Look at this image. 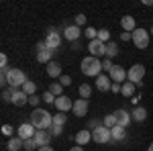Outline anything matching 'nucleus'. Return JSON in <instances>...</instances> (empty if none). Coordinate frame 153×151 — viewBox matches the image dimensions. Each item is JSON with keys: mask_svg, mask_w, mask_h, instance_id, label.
Listing matches in <instances>:
<instances>
[{"mask_svg": "<svg viewBox=\"0 0 153 151\" xmlns=\"http://www.w3.org/2000/svg\"><path fill=\"white\" fill-rule=\"evenodd\" d=\"M27 102H29V96H27L21 88L12 92V104H14V106H25Z\"/></svg>", "mask_w": 153, "mask_h": 151, "instance_id": "f3484780", "label": "nucleus"}, {"mask_svg": "<svg viewBox=\"0 0 153 151\" xmlns=\"http://www.w3.org/2000/svg\"><path fill=\"white\" fill-rule=\"evenodd\" d=\"M70 151H84V147H82V145H76V147H71Z\"/></svg>", "mask_w": 153, "mask_h": 151, "instance_id": "3c124183", "label": "nucleus"}, {"mask_svg": "<svg viewBox=\"0 0 153 151\" xmlns=\"http://www.w3.org/2000/svg\"><path fill=\"white\" fill-rule=\"evenodd\" d=\"M71 49L78 51V49H80V41H74V43H71Z\"/></svg>", "mask_w": 153, "mask_h": 151, "instance_id": "09e8293b", "label": "nucleus"}, {"mask_svg": "<svg viewBox=\"0 0 153 151\" xmlns=\"http://www.w3.org/2000/svg\"><path fill=\"white\" fill-rule=\"evenodd\" d=\"M49 133H51L53 137H59V135L63 133V127H57V125H53V127L49 129Z\"/></svg>", "mask_w": 153, "mask_h": 151, "instance_id": "58836bf2", "label": "nucleus"}, {"mask_svg": "<svg viewBox=\"0 0 153 151\" xmlns=\"http://www.w3.org/2000/svg\"><path fill=\"white\" fill-rule=\"evenodd\" d=\"M37 151H53V147H49V145H45V147H39Z\"/></svg>", "mask_w": 153, "mask_h": 151, "instance_id": "8fccbe9b", "label": "nucleus"}, {"mask_svg": "<svg viewBox=\"0 0 153 151\" xmlns=\"http://www.w3.org/2000/svg\"><path fill=\"white\" fill-rule=\"evenodd\" d=\"M74 25H78V27L86 25V16H84V14H78V16H76V23H74Z\"/></svg>", "mask_w": 153, "mask_h": 151, "instance_id": "c03bdc74", "label": "nucleus"}, {"mask_svg": "<svg viewBox=\"0 0 153 151\" xmlns=\"http://www.w3.org/2000/svg\"><path fill=\"white\" fill-rule=\"evenodd\" d=\"M27 82V76H25V71L21 70H8L6 71V84L10 86V88H14V90H19V88H23V84Z\"/></svg>", "mask_w": 153, "mask_h": 151, "instance_id": "7ed1b4c3", "label": "nucleus"}, {"mask_svg": "<svg viewBox=\"0 0 153 151\" xmlns=\"http://www.w3.org/2000/svg\"><path fill=\"white\" fill-rule=\"evenodd\" d=\"M12 133H14V129L10 125H2V135L4 137H12Z\"/></svg>", "mask_w": 153, "mask_h": 151, "instance_id": "4c0bfd02", "label": "nucleus"}, {"mask_svg": "<svg viewBox=\"0 0 153 151\" xmlns=\"http://www.w3.org/2000/svg\"><path fill=\"white\" fill-rule=\"evenodd\" d=\"M98 127H102V123H100V121H96V118H92V121H88V131H90V129H98Z\"/></svg>", "mask_w": 153, "mask_h": 151, "instance_id": "a19ab883", "label": "nucleus"}, {"mask_svg": "<svg viewBox=\"0 0 153 151\" xmlns=\"http://www.w3.org/2000/svg\"><path fill=\"white\" fill-rule=\"evenodd\" d=\"M47 76L49 78H61V63H57V61L47 63Z\"/></svg>", "mask_w": 153, "mask_h": 151, "instance_id": "412c9836", "label": "nucleus"}, {"mask_svg": "<svg viewBox=\"0 0 153 151\" xmlns=\"http://www.w3.org/2000/svg\"><path fill=\"white\" fill-rule=\"evenodd\" d=\"M88 51H90V55H92V57H102V55H106V45L102 43V41L94 39V41H90Z\"/></svg>", "mask_w": 153, "mask_h": 151, "instance_id": "9d476101", "label": "nucleus"}, {"mask_svg": "<svg viewBox=\"0 0 153 151\" xmlns=\"http://www.w3.org/2000/svg\"><path fill=\"white\" fill-rule=\"evenodd\" d=\"M35 133H37V129L31 125V123H23L21 127L16 129V137H21L23 141L27 139H35Z\"/></svg>", "mask_w": 153, "mask_h": 151, "instance_id": "6e6552de", "label": "nucleus"}, {"mask_svg": "<svg viewBox=\"0 0 153 151\" xmlns=\"http://www.w3.org/2000/svg\"><path fill=\"white\" fill-rule=\"evenodd\" d=\"M112 68H114V63H112L110 59L106 57L104 61H102V71H108V74H110V70H112Z\"/></svg>", "mask_w": 153, "mask_h": 151, "instance_id": "c9c22d12", "label": "nucleus"}, {"mask_svg": "<svg viewBox=\"0 0 153 151\" xmlns=\"http://www.w3.org/2000/svg\"><path fill=\"white\" fill-rule=\"evenodd\" d=\"M120 39L123 41H133V33H127L125 31V33H120Z\"/></svg>", "mask_w": 153, "mask_h": 151, "instance_id": "49530a36", "label": "nucleus"}, {"mask_svg": "<svg viewBox=\"0 0 153 151\" xmlns=\"http://www.w3.org/2000/svg\"><path fill=\"white\" fill-rule=\"evenodd\" d=\"M55 108H57L59 112H70L71 108H74V100L63 94V96H59L57 100H55Z\"/></svg>", "mask_w": 153, "mask_h": 151, "instance_id": "ddd939ff", "label": "nucleus"}, {"mask_svg": "<svg viewBox=\"0 0 153 151\" xmlns=\"http://www.w3.org/2000/svg\"><path fill=\"white\" fill-rule=\"evenodd\" d=\"M74 139H76V145H82V147H84L86 143H90V141H92V131H88V129H84V131H78Z\"/></svg>", "mask_w": 153, "mask_h": 151, "instance_id": "2eb2a0df", "label": "nucleus"}, {"mask_svg": "<svg viewBox=\"0 0 153 151\" xmlns=\"http://www.w3.org/2000/svg\"><path fill=\"white\" fill-rule=\"evenodd\" d=\"M80 35H82V31H80V27L78 25H68L65 29H63V37L68 39V41H80Z\"/></svg>", "mask_w": 153, "mask_h": 151, "instance_id": "f8f14e48", "label": "nucleus"}, {"mask_svg": "<svg viewBox=\"0 0 153 151\" xmlns=\"http://www.w3.org/2000/svg\"><path fill=\"white\" fill-rule=\"evenodd\" d=\"M65 123H68V116H65V112L53 115V125H57V127H63Z\"/></svg>", "mask_w": 153, "mask_h": 151, "instance_id": "cd10ccee", "label": "nucleus"}, {"mask_svg": "<svg viewBox=\"0 0 153 151\" xmlns=\"http://www.w3.org/2000/svg\"><path fill=\"white\" fill-rule=\"evenodd\" d=\"M23 145H25V141L21 139V137H10L8 143H6V149L8 151H19V149H23Z\"/></svg>", "mask_w": 153, "mask_h": 151, "instance_id": "4be33fe9", "label": "nucleus"}, {"mask_svg": "<svg viewBox=\"0 0 153 151\" xmlns=\"http://www.w3.org/2000/svg\"><path fill=\"white\" fill-rule=\"evenodd\" d=\"M96 88L100 90V92H108L110 88H112V84H110V78L104 76V74H100L98 78H96Z\"/></svg>", "mask_w": 153, "mask_h": 151, "instance_id": "dca6fc26", "label": "nucleus"}, {"mask_svg": "<svg viewBox=\"0 0 153 151\" xmlns=\"http://www.w3.org/2000/svg\"><path fill=\"white\" fill-rule=\"evenodd\" d=\"M41 98H43V100H45V104H55V100H57V98H55V96H53V94L49 92V90H47V92H45V94H43V96H41Z\"/></svg>", "mask_w": 153, "mask_h": 151, "instance_id": "f704fd0d", "label": "nucleus"}, {"mask_svg": "<svg viewBox=\"0 0 153 151\" xmlns=\"http://www.w3.org/2000/svg\"><path fill=\"white\" fill-rule=\"evenodd\" d=\"M12 92H14V88L4 90V92H2V100H4V102H12Z\"/></svg>", "mask_w": 153, "mask_h": 151, "instance_id": "e433bc0d", "label": "nucleus"}, {"mask_svg": "<svg viewBox=\"0 0 153 151\" xmlns=\"http://www.w3.org/2000/svg\"><path fill=\"white\" fill-rule=\"evenodd\" d=\"M118 55V45L114 43V41H110V43H106V57L112 59Z\"/></svg>", "mask_w": 153, "mask_h": 151, "instance_id": "a878e982", "label": "nucleus"}, {"mask_svg": "<svg viewBox=\"0 0 153 151\" xmlns=\"http://www.w3.org/2000/svg\"><path fill=\"white\" fill-rule=\"evenodd\" d=\"M98 41H102V43H110V31L108 29H100L98 31Z\"/></svg>", "mask_w": 153, "mask_h": 151, "instance_id": "7c9ffc66", "label": "nucleus"}, {"mask_svg": "<svg viewBox=\"0 0 153 151\" xmlns=\"http://www.w3.org/2000/svg\"><path fill=\"white\" fill-rule=\"evenodd\" d=\"M147 151H153V143H151V145H149V147H147Z\"/></svg>", "mask_w": 153, "mask_h": 151, "instance_id": "864d4df0", "label": "nucleus"}, {"mask_svg": "<svg viewBox=\"0 0 153 151\" xmlns=\"http://www.w3.org/2000/svg\"><path fill=\"white\" fill-rule=\"evenodd\" d=\"M78 92H80V98H86V100H88V98H90V94H92V88H90L88 84H82Z\"/></svg>", "mask_w": 153, "mask_h": 151, "instance_id": "2f4dec72", "label": "nucleus"}, {"mask_svg": "<svg viewBox=\"0 0 153 151\" xmlns=\"http://www.w3.org/2000/svg\"><path fill=\"white\" fill-rule=\"evenodd\" d=\"M51 133L49 131H37L35 133V141H37V145L39 147H45V145H49V141H51Z\"/></svg>", "mask_w": 153, "mask_h": 151, "instance_id": "a211bd4d", "label": "nucleus"}, {"mask_svg": "<svg viewBox=\"0 0 153 151\" xmlns=\"http://www.w3.org/2000/svg\"><path fill=\"white\" fill-rule=\"evenodd\" d=\"M29 123H31L37 131H49V129L53 127V115H49L47 110H43V108H35Z\"/></svg>", "mask_w": 153, "mask_h": 151, "instance_id": "f257e3e1", "label": "nucleus"}, {"mask_svg": "<svg viewBox=\"0 0 153 151\" xmlns=\"http://www.w3.org/2000/svg\"><path fill=\"white\" fill-rule=\"evenodd\" d=\"M102 125L108 129H114L117 127V118H114V115H106L104 118H102Z\"/></svg>", "mask_w": 153, "mask_h": 151, "instance_id": "c85d7f7f", "label": "nucleus"}, {"mask_svg": "<svg viewBox=\"0 0 153 151\" xmlns=\"http://www.w3.org/2000/svg\"><path fill=\"white\" fill-rule=\"evenodd\" d=\"M0 70H8V57L4 53L0 55Z\"/></svg>", "mask_w": 153, "mask_h": 151, "instance_id": "79ce46f5", "label": "nucleus"}, {"mask_svg": "<svg viewBox=\"0 0 153 151\" xmlns=\"http://www.w3.org/2000/svg\"><path fill=\"white\" fill-rule=\"evenodd\" d=\"M23 149L33 151V149H39V145H37V141H35V139H27V141H25V145H23Z\"/></svg>", "mask_w": 153, "mask_h": 151, "instance_id": "72a5a7b5", "label": "nucleus"}, {"mask_svg": "<svg viewBox=\"0 0 153 151\" xmlns=\"http://www.w3.org/2000/svg\"><path fill=\"white\" fill-rule=\"evenodd\" d=\"M84 35L88 37V39H90V41H94V39H98V31H96L94 27H88V29H86V31H84Z\"/></svg>", "mask_w": 153, "mask_h": 151, "instance_id": "473e14b6", "label": "nucleus"}, {"mask_svg": "<svg viewBox=\"0 0 153 151\" xmlns=\"http://www.w3.org/2000/svg\"><path fill=\"white\" fill-rule=\"evenodd\" d=\"M59 84H61V86L65 88V86H70V84H71V78H70V76H65V74H63V76L59 78Z\"/></svg>", "mask_w": 153, "mask_h": 151, "instance_id": "37998d69", "label": "nucleus"}, {"mask_svg": "<svg viewBox=\"0 0 153 151\" xmlns=\"http://www.w3.org/2000/svg\"><path fill=\"white\" fill-rule=\"evenodd\" d=\"M110 133H112V143H120V141H125L127 139V129L125 127H114V129H110Z\"/></svg>", "mask_w": 153, "mask_h": 151, "instance_id": "6ab92c4d", "label": "nucleus"}, {"mask_svg": "<svg viewBox=\"0 0 153 151\" xmlns=\"http://www.w3.org/2000/svg\"><path fill=\"white\" fill-rule=\"evenodd\" d=\"M21 90H23L25 94H27V96H33V94L37 92V86H35V82H31V80H27L23 84V88H21Z\"/></svg>", "mask_w": 153, "mask_h": 151, "instance_id": "bb28decb", "label": "nucleus"}, {"mask_svg": "<svg viewBox=\"0 0 153 151\" xmlns=\"http://www.w3.org/2000/svg\"><path fill=\"white\" fill-rule=\"evenodd\" d=\"M120 27H123L127 33H133V31L137 29V25H135V19H133L131 14H127V16H123V19H120Z\"/></svg>", "mask_w": 153, "mask_h": 151, "instance_id": "aec40b11", "label": "nucleus"}, {"mask_svg": "<svg viewBox=\"0 0 153 151\" xmlns=\"http://www.w3.org/2000/svg\"><path fill=\"white\" fill-rule=\"evenodd\" d=\"M61 88H63V86H61L59 82H53V84L49 86V92L53 94L55 98H59V96H63V94H61Z\"/></svg>", "mask_w": 153, "mask_h": 151, "instance_id": "c756f323", "label": "nucleus"}, {"mask_svg": "<svg viewBox=\"0 0 153 151\" xmlns=\"http://www.w3.org/2000/svg\"><path fill=\"white\" fill-rule=\"evenodd\" d=\"M151 35H153V27H151Z\"/></svg>", "mask_w": 153, "mask_h": 151, "instance_id": "5fc2aeb1", "label": "nucleus"}, {"mask_svg": "<svg viewBox=\"0 0 153 151\" xmlns=\"http://www.w3.org/2000/svg\"><path fill=\"white\" fill-rule=\"evenodd\" d=\"M131 116H133V121H137V123H143V121L147 118V110H145L143 106H137V108L131 112Z\"/></svg>", "mask_w": 153, "mask_h": 151, "instance_id": "b1692460", "label": "nucleus"}, {"mask_svg": "<svg viewBox=\"0 0 153 151\" xmlns=\"http://www.w3.org/2000/svg\"><path fill=\"white\" fill-rule=\"evenodd\" d=\"M143 4L145 6H153V0H143Z\"/></svg>", "mask_w": 153, "mask_h": 151, "instance_id": "603ef678", "label": "nucleus"}, {"mask_svg": "<svg viewBox=\"0 0 153 151\" xmlns=\"http://www.w3.org/2000/svg\"><path fill=\"white\" fill-rule=\"evenodd\" d=\"M92 139H94V143H100V145H104V143H110L112 141V133H110V129L108 127H98L92 131Z\"/></svg>", "mask_w": 153, "mask_h": 151, "instance_id": "39448f33", "label": "nucleus"}, {"mask_svg": "<svg viewBox=\"0 0 153 151\" xmlns=\"http://www.w3.org/2000/svg\"><path fill=\"white\" fill-rule=\"evenodd\" d=\"M39 102H41V98H39V96H37V94H33V96H29V104L31 106H39Z\"/></svg>", "mask_w": 153, "mask_h": 151, "instance_id": "ea45409f", "label": "nucleus"}, {"mask_svg": "<svg viewBox=\"0 0 153 151\" xmlns=\"http://www.w3.org/2000/svg\"><path fill=\"white\" fill-rule=\"evenodd\" d=\"M53 51H41V53H37V61H39V63H45V65H47V63H51V61H53Z\"/></svg>", "mask_w": 153, "mask_h": 151, "instance_id": "393cba45", "label": "nucleus"}, {"mask_svg": "<svg viewBox=\"0 0 153 151\" xmlns=\"http://www.w3.org/2000/svg\"><path fill=\"white\" fill-rule=\"evenodd\" d=\"M143 78H145V65H143V63H135V65H131L127 80L133 82L135 86H143Z\"/></svg>", "mask_w": 153, "mask_h": 151, "instance_id": "20e7f679", "label": "nucleus"}, {"mask_svg": "<svg viewBox=\"0 0 153 151\" xmlns=\"http://www.w3.org/2000/svg\"><path fill=\"white\" fill-rule=\"evenodd\" d=\"M82 74H84V76L98 78V76L102 74V61H100L98 57H92V55L84 57L82 59Z\"/></svg>", "mask_w": 153, "mask_h": 151, "instance_id": "f03ea898", "label": "nucleus"}, {"mask_svg": "<svg viewBox=\"0 0 153 151\" xmlns=\"http://www.w3.org/2000/svg\"><path fill=\"white\" fill-rule=\"evenodd\" d=\"M110 80L114 82V84H125V80H127V76H129V71L125 70V68H120V65H114L112 70H110Z\"/></svg>", "mask_w": 153, "mask_h": 151, "instance_id": "9b49d317", "label": "nucleus"}, {"mask_svg": "<svg viewBox=\"0 0 153 151\" xmlns=\"http://www.w3.org/2000/svg\"><path fill=\"white\" fill-rule=\"evenodd\" d=\"M135 88H137V86H135L133 82H125V84H123L120 94H123L125 98H133V96H135Z\"/></svg>", "mask_w": 153, "mask_h": 151, "instance_id": "5701e85b", "label": "nucleus"}, {"mask_svg": "<svg viewBox=\"0 0 153 151\" xmlns=\"http://www.w3.org/2000/svg\"><path fill=\"white\" fill-rule=\"evenodd\" d=\"M110 90H112L114 94H118L120 90H123V84H114V82H112V88H110Z\"/></svg>", "mask_w": 153, "mask_h": 151, "instance_id": "de8ad7c7", "label": "nucleus"}, {"mask_svg": "<svg viewBox=\"0 0 153 151\" xmlns=\"http://www.w3.org/2000/svg\"><path fill=\"white\" fill-rule=\"evenodd\" d=\"M133 43L137 49H145V47L149 45V31H145V29H135L133 31Z\"/></svg>", "mask_w": 153, "mask_h": 151, "instance_id": "0eeeda50", "label": "nucleus"}, {"mask_svg": "<svg viewBox=\"0 0 153 151\" xmlns=\"http://www.w3.org/2000/svg\"><path fill=\"white\" fill-rule=\"evenodd\" d=\"M112 115H114V118H117V125H118V127H125V129H127L131 125V121H133L131 112H127L125 108H118V110H114Z\"/></svg>", "mask_w": 153, "mask_h": 151, "instance_id": "1a4fd4ad", "label": "nucleus"}, {"mask_svg": "<svg viewBox=\"0 0 153 151\" xmlns=\"http://www.w3.org/2000/svg\"><path fill=\"white\" fill-rule=\"evenodd\" d=\"M45 45H47V49H49V51H53V53H55V51L59 49V45H61V35H59L53 27L49 29L47 35H45Z\"/></svg>", "mask_w": 153, "mask_h": 151, "instance_id": "423d86ee", "label": "nucleus"}, {"mask_svg": "<svg viewBox=\"0 0 153 151\" xmlns=\"http://www.w3.org/2000/svg\"><path fill=\"white\" fill-rule=\"evenodd\" d=\"M88 100L86 98H78V100H74V108H71V112L76 116H86V112H88Z\"/></svg>", "mask_w": 153, "mask_h": 151, "instance_id": "4468645a", "label": "nucleus"}, {"mask_svg": "<svg viewBox=\"0 0 153 151\" xmlns=\"http://www.w3.org/2000/svg\"><path fill=\"white\" fill-rule=\"evenodd\" d=\"M41 51H47V45H45V41H39V43H37V53H41Z\"/></svg>", "mask_w": 153, "mask_h": 151, "instance_id": "a18cd8bd", "label": "nucleus"}]
</instances>
